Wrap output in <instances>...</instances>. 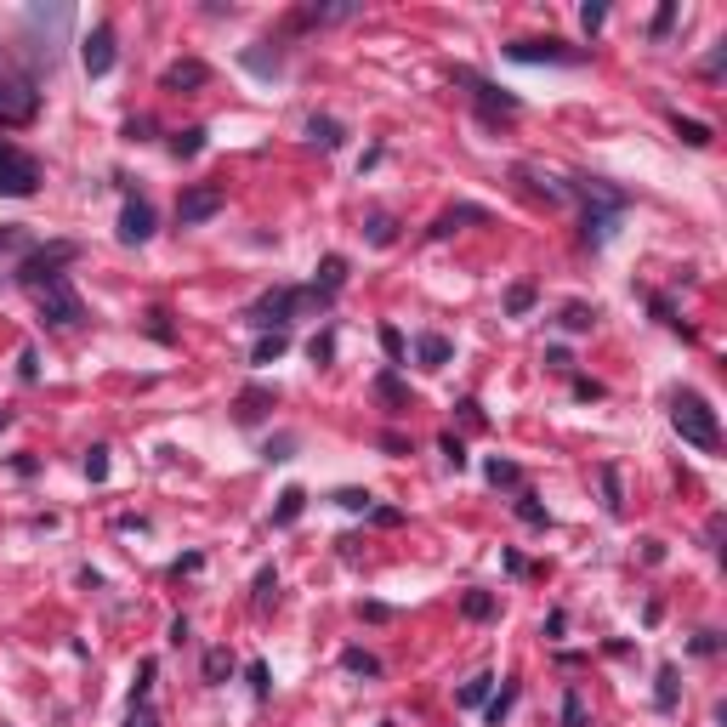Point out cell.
<instances>
[{"label":"cell","instance_id":"6da1fadb","mask_svg":"<svg viewBox=\"0 0 727 727\" xmlns=\"http://www.w3.org/2000/svg\"><path fill=\"white\" fill-rule=\"evenodd\" d=\"M574 188L586 194V245H591V250H597V245H608V239H614V228H620V216H625V205H631V199H625L620 188H608L603 177H580Z\"/></svg>","mask_w":727,"mask_h":727},{"label":"cell","instance_id":"7a4b0ae2","mask_svg":"<svg viewBox=\"0 0 727 727\" xmlns=\"http://www.w3.org/2000/svg\"><path fill=\"white\" fill-rule=\"evenodd\" d=\"M671 426L682 432V444H693V449H722L716 409H710L699 392H676V398H671Z\"/></svg>","mask_w":727,"mask_h":727},{"label":"cell","instance_id":"3957f363","mask_svg":"<svg viewBox=\"0 0 727 727\" xmlns=\"http://www.w3.org/2000/svg\"><path fill=\"white\" fill-rule=\"evenodd\" d=\"M302 307H324L313 290H290V284H279V290H267L262 302L245 313V324H256V330H284V324L296 319Z\"/></svg>","mask_w":727,"mask_h":727},{"label":"cell","instance_id":"277c9868","mask_svg":"<svg viewBox=\"0 0 727 727\" xmlns=\"http://www.w3.org/2000/svg\"><path fill=\"white\" fill-rule=\"evenodd\" d=\"M40 188V160L35 154H23L18 142L0 137V194L6 199H29Z\"/></svg>","mask_w":727,"mask_h":727},{"label":"cell","instance_id":"5b68a950","mask_svg":"<svg viewBox=\"0 0 727 727\" xmlns=\"http://www.w3.org/2000/svg\"><path fill=\"white\" fill-rule=\"evenodd\" d=\"M35 302H40V313H46V324H52V330H74V324L86 319V307H80V296H74L69 273H63V279L35 284Z\"/></svg>","mask_w":727,"mask_h":727},{"label":"cell","instance_id":"8992f818","mask_svg":"<svg viewBox=\"0 0 727 727\" xmlns=\"http://www.w3.org/2000/svg\"><path fill=\"white\" fill-rule=\"evenodd\" d=\"M80 256V245L74 239H57V245H46V250H29L18 262V284L23 290H35V284H46V279H63V267Z\"/></svg>","mask_w":727,"mask_h":727},{"label":"cell","instance_id":"52a82bcc","mask_svg":"<svg viewBox=\"0 0 727 727\" xmlns=\"http://www.w3.org/2000/svg\"><path fill=\"white\" fill-rule=\"evenodd\" d=\"M35 108H40L35 80L0 69V125H29V120H35Z\"/></svg>","mask_w":727,"mask_h":727},{"label":"cell","instance_id":"ba28073f","mask_svg":"<svg viewBox=\"0 0 727 727\" xmlns=\"http://www.w3.org/2000/svg\"><path fill=\"white\" fill-rule=\"evenodd\" d=\"M228 205V194L216 188V182H199V188H182V199H177V222L182 228H199V222H211L216 211Z\"/></svg>","mask_w":727,"mask_h":727},{"label":"cell","instance_id":"9c48e42d","mask_svg":"<svg viewBox=\"0 0 727 727\" xmlns=\"http://www.w3.org/2000/svg\"><path fill=\"white\" fill-rule=\"evenodd\" d=\"M506 57H512V63H586V52H574V46L557 40V35H546V40H512Z\"/></svg>","mask_w":727,"mask_h":727},{"label":"cell","instance_id":"30bf717a","mask_svg":"<svg viewBox=\"0 0 727 727\" xmlns=\"http://www.w3.org/2000/svg\"><path fill=\"white\" fill-rule=\"evenodd\" d=\"M80 63H86L91 80H103L114 69V23H91V35L80 40Z\"/></svg>","mask_w":727,"mask_h":727},{"label":"cell","instance_id":"8fae6325","mask_svg":"<svg viewBox=\"0 0 727 727\" xmlns=\"http://www.w3.org/2000/svg\"><path fill=\"white\" fill-rule=\"evenodd\" d=\"M455 80H461V86L472 91V97H478V108H483V114H517V108H523V103L512 97V91L489 86V80H478V74H466V69H455Z\"/></svg>","mask_w":727,"mask_h":727},{"label":"cell","instance_id":"7c38bea8","mask_svg":"<svg viewBox=\"0 0 727 727\" xmlns=\"http://www.w3.org/2000/svg\"><path fill=\"white\" fill-rule=\"evenodd\" d=\"M120 239H125V245H148V239H154V211H148V199H125Z\"/></svg>","mask_w":727,"mask_h":727},{"label":"cell","instance_id":"4fadbf2b","mask_svg":"<svg viewBox=\"0 0 727 727\" xmlns=\"http://www.w3.org/2000/svg\"><path fill=\"white\" fill-rule=\"evenodd\" d=\"M273 404H279V392H273V387H245L239 398H233V421H239V426H256Z\"/></svg>","mask_w":727,"mask_h":727},{"label":"cell","instance_id":"5bb4252c","mask_svg":"<svg viewBox=\"0 0 727 727\" xmlns=\"http://www.w3.org/2000/svg\"><path fill=\"white\" fill-rule=\"evenodd\" d=\"M160 86L165 91H199V86H211V69H205L199 57H182V63H171V69L160 74Z\"/></svg>","mask_w":727,"mask_h":727},{"label":"cell","instance_id":"9a60e30c","mask_svg":"<svg viewBox=\"0 0 727 727\" xmlns=\"http://www.w3.org/2000/svg\"><path fill=\"white\" fill-rule=\"evenodd\" d=\"M341 284H347V256H324V262H319V284H313V296H319V302L330 307V296H336Z\"/></svg>","mask_w":727,"mask_h":727},{"label":"cell","instance_id":"2e32d148","mask_svg":"<svg viewBox=\"0 0 727 727\" xmlns=\"http://www.w3.org/2000/svg\"><path fill=\"white\" fill-rule=\"evenodd\" d=\"M461 222H489V211H483V205H455V211H444L438 222H432V239H449Z\"/></svg>","mask_w":727,"mask_h":727},{"label":"cell","instance_id":"e0dca14e","mask_svg":"<svg viewBox=\"0 0 727 727\" xmlns=\"http://www.w3.org/2000/svg\"><path fill=\"white\" fill-rule=\"evenodd\" d=\"M415 358H421L426 370H444L449 358H455V347H449V336H415Z\"/></svg>","mask_w":727,"mask_h":727},{"label":"cell","instance_id":"ac0fdd59","mask_svg":"<svg viewBox=\"0 0 727 727\" xmlns=\"http://www.w3.org/2000/svg\"><path fill=\"white\" fill-rule=\"evenodd\" d=\"M302 506H307V489H296V483H290V489L279 495V506H273V523H279V529H290V523L302 517Z\"/></svg>","mask_w":727,"mask_h":727},{"label":"cell","instance_id":"d6986e66","mask_svg":"<svg viewBox=\"0 0 727 727\" xmlns=\"http://www.w3.org/2000/svg\"><path fill=\"white\" fill-rule=\"evenodd\" d=\"M307 137L319 142V148H341V125L330 120V114H313V120H307Z\"/></svg>","mask_w":727,"mask_h":727},{"label":"cell","instance_id":"ffe728a7","mask_svg":"<svg viewBox=\"0 0 727 727\" xmlns=\"http://www.w3.org/2000/svg\"><path fill=\"white\" fill-rule=\"evenodd\" d=\"M0 256H29V228H18V222H0Z\"/></svg>","mask_w":727,"mask_h":727},{"label":"cell","instance_id":"44dd1931","mask_svg":"<svg viewBox=\"0 0 727 727\" xmlns=\"http://www.w3.org/2000/svg\"><path fill=\"white\" fill-rule=\"evenodd\" d=\"M461 614H466V620H495V597H489V591H466Z\"/></svg>","mask_w":727,"mask_h":727},{"label":"cell","instance_id":"7402d4cb","mask_svg":"<svg viewBox=\"0 0 727 727\" xmlns=\"http://www.w3.org/2000/svg\"><path fill=\"white\" fill-rule=\"evenodd\" d=\"M199 148H205V131H199V125H188V131L171 137V154H177V160H194Z\"/></svg>","mask_w":727,"mask_h":727},{"label":"cell","instance_id":"603a6c76","mask_svg":"<svg viewBox=\"0 0 727 727\" xmlns=\"http://www.w3.org/2000/svg\"><path fill=\"white\" fill-rule=\"evenodd\" d=\"M557 324H563V330H591V324H597V307H586V302H568V307H563V319H557Z\"/></svg>","mask_w":727,"mask_h":727},{"label":"cell","instance_id":"cb8c5ba5","mask_svg":"<svg viewBox=\"0 0 727 727\" xmlns=\"http://www.w3.org/2000/svg\"><path fill=\"white\" fill-rule=\"evenodd\" d=\"M341 665H347L353 676H381V659L364 654V648H347V654H341Z\"/></svg>","mask_w":727,"mask_h":727},{"label":"cell","instance_id":"d4e9b609","mask_svg":"<svg viewBox=\"0 0 727 727\" xmlns=\"http://www.w3.org/2000/svg\"><path fill=\"white\" fill-rule=\"evenodd\" d=\"M517 517H523L529 529H546V523H551V512H546V506H540L534 495H517Z\"/></svg>","mask_w":727,"mask_h":727},{"label":"cell","instance_id":"484cf974","mask_svg":"<svg viewBox=\"0 0 727 727\" xmlns=\"http://www.w3.org/2000/svg\"><path fill=\"white\" fill-rule=\"evenodd\" d=\"M273 603H279V574L262 568V574H256V608H273Z\"/></svg>","mask_w":727,"mask_h":727},{"label":"cell","instance_id":"4316f807","mask_svg":"<svg viewBox=\"0 0 727 727\" xmlns=\"http://www.w3.org/2000/svg\"><path fill=\"white\" fill-rule=\"evenodd\" d=\"M529 307H534V284H512V290H506V313H512V319H523Z\"/></svg>","mask_w":727,"mask_h":727},{"label":"cell","instance_id":"83f0119b","mask_svg":"<svg viewBox=\"0 0 727 727\" xmlns=\"http://www.w3.org/2000/svg\"><path fill=\"white\" fill-rule=\"evenodd\" d=\"M676 137L688 142V148H705V142H710V125H699V120H682V114H676Z\"/></svg>","mask_w":727,"mask_h":727},{"label":"cell","instance_id":"f1b7e54d","mask_svg":"<svg viewBox=\"0 0 727 727\" xmlns=\"http://www.w3.org/2000/svg\"><path fill=\"white\" fill-rule=\"evenodd\" d=\"M245 682H250V693H256V699H267V693H273V676H267L262 659H250V665H245Z\"/></svg>","mask_w":727,"mask_h":727},{"label":"cell","instance_id":"f546056e","mask_svg":"<svg viewBox=\"0 0 727 727\" xmlns=\"http://www.w3.org/2000/svg\"><path fill=\"white\" fill-rule=\"evenodd\" d=\"M284 347H290V336H284V330H273V336H262V341H256V364H273V358H279Z\"/></svg>","mask_w":727,"mask_h":727},{"label":"cell","instance_id":"4dcf8cb0","mask_svg":"<svg viewBox=\"0 0 727 727\" xmlns=\"http://www.w3.org/2000/svg\"><path fill=\"white\" fill-rule=\"evenodd\" d=\"M489 483H495V489H517V483H523V472H517L512 461H489Z\"/></svg>","mask_w":727,"mask_h":727},{"label":"cell","instance_id":"1f68e13d","mask_svg":"<svg viewBox=\"0 0 727 727\" xmlns=\"http://www.w3.org/2000/svg\"><path fill=\"white\" fill-rule=\"evenodd\" d=\"M336 506L341 512H375V500L364 489H336Z\"/></svg>","mask_w":727,"mask_h":727},{"label":"cell","instance_id":"d6a6232c","mask_svg":"<svg viewBox=\"0 0 727 727\" xmlns=\"http://www.w3.org/2000/svg\"><path fill=\"white\" fill-rule=\"evenodd\" d=\"M233 671V659H228V648H211L205 654V682H222V676Z\"/></svg>","mask_w":727,"mask_h":727},{"label":"cell","instance_id":"836d02e7","mask_svg":"<svg viewBox=\"0 0 727 727\" xmlns=\"http://www.w3.org/2000/svg\"><path fill=\"white\" fill-rule=\"evenodd\" d=\"M512 699H517V682H500V693L489 699V722H495V727H500V716L512 710Z\"/></svg>","mask_w":727,"mask_h":727},{"label":"cell","instance_id":"e575fe53","mask_svg":"<svg viewBox=\"0 0 727 727\" xmlns=\"http://www.w3.org/2000/svg\"><path fill=\"white\" fill-rule=\"evenodd\" d=\"M489 688H495V676H472V682L461 688V705H483V699H489Z\"/></svg>","mask_w":727,"mask_h":727},{"label":"cell","instance_id":"d590c367","mask_svg":"<svg viewBox=\"0 0 727 727\" xmlns=\"http://www.w3.org/2000/svg\"><path fill=\"white\" fill-rule=\"evenodd\" d=\"M603 506L608 512H620L625 500H620V472H614V466H603Z\"/></svg>","mask_w":727,"mask_h":727},{"label":"cell","instance_id":"8d00e7d4","mask_svg":"<svg viewBox=\"0 0 727 727\" xmlns=\"http://www.w3.org/2000/svg\"><path fill=\"white\" fill-rule=\"evenodd\" d=\"M398 239V222L392 216H370V245H392Z\"/></svg>","mask_w":727,"mask_h":727},{"label":"cell","instance_id":"74e56055","mask_svg":"<svg viewBox=\"0 0 727 727\" xmlns=\"http://www.w3.org/2000/svg\"><path fill=\"white\" fill-rule=\"evenodd\" d=\"M563 727H586V705H580V693L574 688L563 693Z\"/></svg>","mask_w":727,"mask_h":727},{"label":"cell","instance_id":"f35d334b","mask_svg":"<svg viewBox=\"0 0 727 727\" xmlns=\"http://www.w3.org/2000/svg\"><path fill=\"white\" fill-rule=\"evenodd\" d=\"M375 392H381L387 404H409V392H404V381H398V375H381V381H375Z\"/></svg>","mask_w":727,"mask_h":727},{"label":"cell","instance_id":"ab89813d","mask_svg":"<svg viewBox=\"0 0 727 727\" xmlns=\"http://www.w3.org/2000/svg\"><path fill=\"white\" fill-rule=\"evenodd\" d=\"M580 23H586V35H597V29L608 23V6H603V0H591V6H580Z\"/></svg>","mask_w":727,"mask_h":727},{"label":"cell","instance_id":"60d3db41","mask_svg":"<svg viewBox=\"0 0 727 727\" xmlns=\"http://www.w3.org/2000/svg\"><path fill=\"white\" fill-rule=\"evenodd\" d=\"M86 478H91V483H103V478H108V449H103V444L86 455Z\"/></svg>","mask_w":727,"mask_h":727},{"label":"cell","instance_id":"b9f144b4","mask_svg":"<svg viewBox=\"0 0 727 727\" xmlns=\"http://www.w3.org/2000/svg\"><path fill=\"white\" fill-rule=\"evenodd\" d=\"M659 705H665V710L676 705V665H665V671H659Z\"/></svg>","mask_w":727,"mask_h":727},{"label":"cell","instance_id":"7bdbcfd3","mask_svg":"<svg viewBox=\"0 0 727 727\" xmlns=\"http://www.w3.org/2000/svg\"><path fill=\"white\" fill-rule=\"evenodd\" d=\"M245 69H256V74H279V52L267 57V52H245Z\"/></svg>","mask_w":727,"mask_h":727},{"label":"cell","instance_id":"ee69618b","mask_svg":"<svg viewBox=\"0 0 727 727\" xmlns=\"http://www.w3.org/2000/svg\"><path fill=\"white\" fill-rule=\"evenodd\" d=\"M307 353H313V364H324V358L336 353V336H313L307 341Z\"/></svg>","mask_w":727,"mask_h":727},{"label":"cell","instance_id":"f6af8a7d","mask_svg":"<svg viewBox=\"0 0 727 727\" xmlns=\"http://www.w3.org/2000/svg\"><path fill=\"white\" fill-rule=\"evenodd\" d=\"M444 461L455 466V472H461V466H466V449H461V438H455V432H449V438H444Z\"/></svg>","mask_w":727,"mask_h":727},{"label":"cell","instance_id":"bcb514c9","mask_svg":"<svg viewBox=\"0 0 727 727\" xmlns=\"http://www.w3.org/2000/svg\"><path fill=\"white\" fill-rule=\"evenodd\" d=\"M671 23H676V6H659V18H654V40L671 35Z\"/></svg>","mask_w":727,"mask_h":727},{"label":"cell","instance_id":"7dc6e473","mask_svg":"<svg viewBox=\"0 0 727 727\" xmlns=\"http://www.w3.org/2000/svg\"><path fill=\"white\" fill-rule=\"evenodd\" d=\"M18 364H23V381H35V375H40V353H35V347H23V358H18Z\"/></svg>","mask_w":727,"mask_h":727},{"label":"cell","instance_id":"c3c4849f","mask_svg":"<svg viewBox=\"0 0 727 727\" xmlns=\"http://www.w3.org/2000/svg\"><path fill=\"white\" fill-rule=\"evenodd\" d=\"M381 347H387L392 358H404V336H398V330H392V324H387V330H381Z\"/></svg>","mask_w":727,"mask_h":727},{"label":"cell","instance_id":"681fc988","mask_svg":"<svg viewBox=\"0 0 727 727\" xmlns=\"http://www.w3.org/2000/svg\"><path fill=\"white\" fill-rule=\"evenodd\" d=\"M290 444H296V438H279V444H267V461H290Z\"/></svg>","mask_w":727,"mask_h":727}]
</instances>
